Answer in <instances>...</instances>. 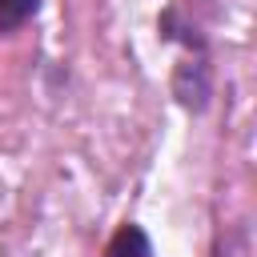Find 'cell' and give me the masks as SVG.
<instances>
[{"instance_id":"obj_1","label":"cell","mask_w":257,"mask_h":257,"mask_svg":"<svg viewBox=\"0 0 257 257\" xmlns=\"http://www.w3.org/2000/svg\"><path fill=\"white\" fill-rule=\"evenodd\" d=\"M104 257H153V241L141 225H120L104 249Z\"/></svg>"},{"instance_id":"obj_2","label":"cell","mask_w":257,"mask_h":257,"mask_svg":"<svg viewBox=\"0 0 257 257\" xmlns=\"http://www.w3.org/2000/svg\"><path fill=\"white\" fill-rule=\"evenodd\" d=\"M40 0H0V32H16L36 16Z\"/></svg>"}]
</instances>
